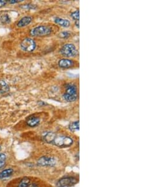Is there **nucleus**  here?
<instances>
[{
	"label": "nucleus",
	"mask_w": 142,
	"mask_h": 187,
	"mask_svg": "<svg viewBox=\"0 0 142 187\" xmlns=\"http://www.w3.org/2000/svg\"><path fill=\"white\" fill-rule=\"evenodd\" d=\"M69 32H67V31H64V32H62L61 33H60L59 34V37L61 38H66L69 37Z\"/></svg>",
	"instance_id": "nucleus-19"
},
{
	"label": "nucleus",
	"mask_w": 142,
	"mask_h": 187,
	"mask_svg": "<svg viewBox=\"0 0 142 187\" xmlns=\"http://www.w3.org/2000/svg\"><path fill=\"white\" fill-rule=\"evenodd\" d=\"M20 2H22V0H10L9 3L10 4H15V3H20Z\"/></svg>",
	"instance_id": "nucleus-22"
},
{
	"label": "nucleus",
	"mask_w": 142,
	"mask_h": 187,
	"mask_svg": "<svg viewBox=\"0 0 142 187\" xmlns=\"http://www.w3.org/2000/svg\"><path fill=\"white\" fill-rule=\"evenodd\" d=\"M44 140L47 143L52 144L59 147H68L73 144L72 138L65 136H58L52 132H47L44 136Z\"/></svg>",
	"instance_id": "nucleus-1"
},
{
	"label": "nucleus",
	"mask_w": 142,
	"mask_h": 187,
	"mask_svg": "<svg viewBox=\"0 0 142 187\" xmlns=\"http://www.w3.org/2000/svg\"><path fill=\"white\" fill-rule=\"evenodd\" d=\"M1 149H2V147H1V146H0V151H1Z\"/></svg>",
	"instance_id": "nucleus-24"
},
{
	"label": "nucleus",
	"mask_w": 142,
	"mask_h": 187,
	"mask_svg": "<svg viewBox=\"0 0 142 187\" xmlns=\"http://www.w3.org/2000/svg\"><path fill=\"white\" fill-rule=\"evenodd\" d=\"M78 182V179L73 176H66L59 179L57 183V186L58 187H71L77 184Z\"/></svg>",
	"instance_id": "nucleus-5"
},
{
	"label": "nucleus",
	"mask_w": 142,
	"mask_h": 187,
	"mask_svg": "<svg viewBox=\"0 0 142 187\" xmlns=\"http://www.w3.org/2000/svg\"><path fill=\"white\" fill-rule=\"evenodd\" d=\"M10 90V87L5 81L0 80V94H4Z\"/></svg>",
	"instance_id": "nucleus-12"
},
{
	"label": "nucleus",
	"mask_w": 142,
	"mask_h": 187,
	"mask_svg": "<svg viewBox=\"0 0 142 187\" xmlns=\"http://www.w3.org/2000/svg\"><path fill=\"white\" fill-rule=\"evenodd\" d=\"M13 173V169L12 168H8V169H6L5 170H3V171H2L1 173H0V179H3L5 178H8L10 177V176H12Z\"/></svg>",
	"instance_id": "nucleus-13"
},
{
	"label": "nucleus",
	"mask_w": 142,
	"mask_h": 187,
	"mask_svg": "<svg viewBox=\"0 0 142 187\" xmlns=\"http://www.w3.org/2000/svg\"><path fill=\"white\" fill-rule=\"evenodd\" d=\"M58 65L61 68H69L73 65V61L68 59H61L58 62Z\"/></svg>",
	"instance_id": "nucleus-10"
},
{
	"label": "nucleus",
	"mask_w": 142,
	"mask_h": 187,
	"mask_svg": "<svg viewBox=\"0 0 142 187\" xmlns=\"http://www.w3.org/2000/svg\"><path fill=\"white\" fill-rule=\"evenodd\" d=\"M60 52L63 56L67 57H72L78 54V50L73 44H66L62 47Z\"/></svg>",
	"instance_id": "nucleus-3"
},
{
	"label": "nucleus",
	"mask_w": 142,
	"mask_h": 187,
	"mask_svg": "<svg viewBox=\"0 0 142 187\" xmlns=\"http://www.w3.org/2000/svg\"><path fill=\"white\" fill-rule=\"evenodd\" d=\"M6 156L5 154H0V169L3 168L5 165Z\"/></svg>",
	"instance_id": "nucleus-18"
},
{
	"label": "nucleus",
	"mask_w": 142,
	"mask_h": 187,
	"mask_svg": "<svg viewBox=\"0 0 142 187\" xmlns=\"http://www.w3.org/2000/svg\"><path fill=\"white\" fill-rule=\"evenodd\" d=\"M10 21L11 18L8 15L5 14L0 17V22L2 23L3 24H7V23H9Z\"/></svg>",
	"instance_id": "nucleus-16"
},
{
	"label": "nucleus",
	"mask_w": 142,
	"mask_h": 187,
	"mask_svg": "<svg viewBox=\"0 0 142 187\" xmlns=\"http://www.w3.org/2000/svg\"><path fill=\"white\" fill-rule=\"evenodd\" d=\"M30 180L29 178L24 177L22 179L17 187H27L29 185L30 183Z\"/></svg>",
	"instance_id": "nucleus-15"
},
{
	"label": "nucleus",
	"mask_w": 142,
	"mask_h": 187,
	"mask_svg": "<svg viewBox=\"0 0 142 187\" xmlns=\"http://www.w3.org/2000/svg\"><path fill=\"white\" fill-rule=\"evenodd\" d=\"M24 6H22V8H28V9H30V8H35L34 6H31V5H23Z\"/></svg>",
	"instance_id": "nucleus-20"
},
{
	"label": "nucleus",
	"mask_w": 142,
	"mask_h": 187,
	"mask_svg": "<svg viewBox=\"0 0 142 187\" xmlns=\"http://www.w3.org/2000/svg\"><path fill=\"white\" fill-rule=\"evenodd\" d=\"M41 120L37 116H32L27 120V125L30 127H35L38 126L40 123Z\"/></svg>",
	"instance_id": "nucleus-9"
},
{
	"label": "nucleus",
	"mask_w": 142,
	"mask_h": 187,
	"mask_svg": "<svg viewBox=\"0 0 142 187\" xmlns=\"http://www.w3.org/2000/svg\"><path fill=\"white\" fill-rule=\"evenodd\" d=\"M32 18L30 16H27V17H23L17 23V26H18V27H20V28L26 27L27 25L30 24V23L32 21Z\"/></svg>",
	"instance_id": "nucleus-8"
},
{
	"label": "nucleus",
	"mask_w": 142,
	"mask_h": 187,
	"mask_svg": "<svg viewBox=\"0 0 142 187\" xmlns=\"http://www.w3.org/2000/svg\"><path fill=\"white\" fill-rule=\"evenodd\" d=\"M63 98L68 102H75L78 98L76 86L73 84H68L66 87V91L63 95Z\"/></svg>",
	"instance_id": "nucleus-2"
},
{
	"label": "nucleus",
	"mask_w": 142,
	"mask_h": 187,
	"mask_svg": "<svg viewBox=\"0 0 142 187\" xmlns=\"http://www.w3.org/2000/svg\"><path fill=\"white\" fill-rule=\"evenodd\" d=\"M7 1H5V0H0V8L5 6L7 3Z\"/></svg>",
	"instance_id": "nucleus-21"
},
{
	"label": "nucleus",
	"mask_w": 142,
	"mask_h": 187,
	"mask_svg": "<svg viewBox=\"0 0 142 187\" xmlns=\"http://www.w3.org/2000/svg\"><path fill=\"white\" fill-rule=\"evenodd\" d=\"M37 165L39 166H54L56 164V161L54 158L49 156H42L37 160Z\"/></svg>",
	"instance_id": "nucleus-7"
},
{
	"label": "nucleus",
	"mask_w": 142,
	"mask_h": 187,
	"mask_svg": "<svg viewBox=\"0 0 142 187\" xmlns=\"http://www.w3.org/2000/svg\"><path fill=\"white\" fill-rule=\"evenodd\" d=\"M27 187H39L36 183H30Z\"/></svg>",
	"instance_id": "nucleus-23"
},
{
	"label": "nucleus",
	"mask_w": 142,
	"mask_h": 187,
	"mask_svg": "<svg viewBox=\"0 0 142 187\" xmlns=\"http://www.w3.org/2000/svg\"><path fill=\"white\" fill-rule=\"evenodd\" d=\"M52 30L47 26L39 25L37 26L30 31V34L36 37H42L51 34Z\"/></svg>",
	"instance_id": "nucleus-4"
},
{
	"label": "nucleus",
	"mask_w": 142,
	"mask_h": 187,
	"mask_svg": "<svg viewBox=\"0 0 142 187\" xmlns=\"http://www.w3.org/2000/svg\"><path fill=\"white\" fill-rule=\"evenodd\" d=\"M54 22L56 23V24L65 28H68L70 25V22L68 20L63 19L59 17H56L54 18Z\"/></svg>",
	"instance_id": "nucleus-11"
},
{
	"label": "nucleus",
	"mask_w": 142,
	"mask_h": 187,
	"mask_svg": "<svg viewBox=\"0 0 142 187\" xmlns=\"http://www.w3.org/2000/svg\"><path fill=\"white\" fill-rule=\"evenodd\" d=\"M71 17L75 21V22L79 21V19H80V12H79V10L75 11L71 13Z\"/></svg>",
	"instance_id": "nucleus-17"
},
{
	"label": "nucleus",
	"mask_w": 142,
	"mask_h": 187,
	"mask_svg": "<svg viewBox=\"0 0 142 187\" xmlns=\"http://www.w3.org/2000/svg\"><path fill=\"white\" fill-rule=\"evenodd\" d=\"M79 128H80V123L78 120L71 123L69 126V129L72 132L78 131L79 130Z\"/></svg>",
	"instance_id": "nucleus-14"
},
{
	"label": "nucleus",
	"mask_w": 142,
	"mask_h": 187,
	"mask_svg": "<svg viewBox=\"0 0 142 187\" xmlns=\"http://www.w3.org/2000/svg\"><path fill=\"white\" fill-rule=\"evenodd\" d=\"M21 49L25 52H33L36 48V42L31 38H26L23 40L20 44Z\"/></svg>",
	"instance_id": "nucleus-6"
}]
</instances>
